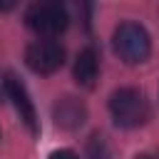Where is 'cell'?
<instances>
[{
    "label": "cell",
    "instance_id": "cell-9",
    "mask_svg": "<svg viewBox=\"0 0 159 159\" xmlns=\"http://www.w3.org/2000/svg\"><path fill=\"white\" fill-rule=\"evenodd\" d=\"M50 159H77V154L72 149H57V152L50 154Z\"/></svg>",
    "mask_w": 159,
    "mask_h": 159
},
{
    "label": "cell",
    "instance_id": "cell-5",
    "mask_svg": "<svg viewBox=\"0 0 159 159\" xmlns=\"http://www.w3.org/2000/svg\"><path fill=\"white\" fill-rule=\"evenodd\" d=\"M5 92H7V97L12 99V104H15L17 114H20V119H22V122L27 124V129L35 134V132H37V114H35V107H32V102H30V94H27L25 84H22L12 72L5 75Z\"/></svg>",
    "mask_w": 159,
    "mask_h": 159
},
{
    "label": "cell",
    "instance_id": "cell-7",
    "mask_svg": "<svg viewBox=\"0 0 159 159\" xmlns=\"http://www.w3.org/2000/svg\"><path fill=\"white\" fill-rule=\"evenodd\" d=\"M52 117H55V122H57L62 129H77V127H82V122H84L87 109H84V104H82L77 97H62L60 102H55Z\"/></svg>",
    "mask_w": 159,
    "mask_h": 159
},
{
    "label": "cell",
    "instance_id": "cell-6",
    "mask_svg": "<svg viewBox=\"0 0 159 159\" xmlns=\"http://www.w3.org/2000/svg\"><path fill=\"white\" fill-rule=\"evenodd\" d=\"M72 75H75V82L84 89H92L97 84V77H99V55L97 50L89 45L84 47L77 60H75V67H72Z\"/></svg>",
    "mask_w": 159,
    "mask_h": 159
},
{
    "label": "cell",
    "instance_id": "cell-4",
    "mask_svg": "<svg viewBox=\"0 0 159 159\" xmlns=\"http://www.w3.org/2000/svg\"><path fill=\"white\" fill-rule=\"evenodd\" d=\"M25 65L35 75H52L65 65V47L57 40H35L25 50Z\"/></svg>",
    "mask_w": 159,
    "mask_h": 159
},
{
    "label": "cell",
    "instance_id": "cell-1",
    "mask_svg": "<svg viewBox=\"0 0 159 159\" xmlns=\"http://www.w3.org/2000/svg\"><path fill=\"white\" fill-rule=\"evenodd\" d=\"M109 114L117 127L137 129V127L147 124V119H149V102H147L144 92H139L134 87H119L109 97Z\"/></svg>",
    "mask_w": 159,
    "mask_h": 159
},
{
    "label": "cell",
    "instance_id": "cell-2",
    "mask_svg": "<svg viewBox=\"0 0 159 159\" xmlns=\"http://www.w3.org/2000/svg\"><path fill=\"white\" fill-rule=\"evenodd\" d=\"M112 47L119 55V60H124L127 65H139L152 55V37L144 25L127 20L114 27Z\"/></svg>",
    "mask_w": 159,
    "mask_h": 159
},
{
    "label": "cell",
    "instance_id": "cell-8",
    "mask_svg": "<svg viewBox=\"0 0 159 159\" xmlns=\"http://www.w3.org/2000/svg\"><path fill=\"white\" fill-rule=\"evenodd\" d=\"M87 159H112V152H109V144L104 142V137L94 134L87 144Z\"/></svg>",
    "mask_w": 159,
    "mask_h": 159
},
{
    "label": "cell",
    "instance_id": "cell-3",
    "mask_svg": "<svg viewBox=\"0 0 159 159\" xmlns=\"http://www.w3.org/2000/svg\"><path fill=\"white\" fill-rule=\"evenodd\" d=\"M25 22L27 27L42 37V40H55L57 35H62L70 25V12L62 2H32L25 10Z\"/></svg>",
    "mask_w": 159,
    "mask_h": 159
},
{
    "label": "cell",
    "instance_id": "cell-10",
    "mask_svg": "<svg viewBox=\"0 0 159 159\" xmlns=\"http://www.w3.org/2000/svg\"><path fill=\"white\" fill-rule=\"evenodd\" d=\"M12 7H15L12 0H10V2H0V10H12Z\"/></svg>",
    "mask_w": 159,
    "mask_h": 159
},
{
    "label": "cell",
    "instance_id": "cell-11",
    "mask_svg": "<svg viewBox=\"0 0 159 159\" xmlns=\"http://www.w3.org/2000/svg\"><path fill=\"white\" fill-rule=\"evenodd\" d=\"M134 159H159L157 154H139V157H134Z\"/></svg>",
    "mask_w": 159,
    "mask_h": 159
}]
</instances>
